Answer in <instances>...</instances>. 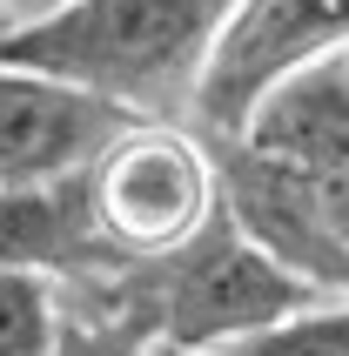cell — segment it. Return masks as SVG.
<instances>
[{
	"instance_id": "9",
	"label": "cell",
	"mask_w": 349,
	"mask_h": 356,
	"mask_svg": "<svg viewBox=\"0 0 349 356\" xmlns=\"http://www.w3.org/2000/svg\"><path fill=\"white\" fill-rule=\"evenodd\" d=\"M222 356H349V296H323L309 309H295L289 323H275V330L235 343Z\"/></svg>"
},
{
	"instance_id": "8",
	"label": "cell",
	"mask_w": 349,
	"mask_h": 356,
	"mask_svg": "<svg viewBox=\"0 0 349 356\" xmlns=\"http://www.w3.org/2000/svg\"><path fill=\"white\" fill-rule=\"evenodd\" d=\"M249 155H255V148H249ZM262 161H269V155H262ZM269 168L289 175V188L309 202V216L323 222V236H330L336 249H349V135L323 141V148H309V155H295V161H269Z\"/></svg>"
},
{
	"instance_id": "2",
	"label": "cell",
	"mask_w": 349,
	"mask_h": 356,
	"mask_svg": "<svg viewBox=\"0 0 349 356\" xmlns=\"http://www.w3.org/2000/svg\"><path fill=\"white\" fill-rule=\"evenodd\" d=\"M128 289H135L155 343H181V350H235V343L289 323L295 309L323 302L309 282H295L282 262L262 256L229 222V209H215L202 236L181 242L174 256L135 262Z\"/></svg>"
},
{
	"instance_id": "10",
	"label": "cell",
	"mask_w": 349,
	"mask_h": 356,
	"mask_svg": "<svg viewBox=\"0 0 349 356\" xmlns=\"http://www.w3.org/2000/svg\"><path fill=\"white\" fill-rule=\"evenodd\" d=\"M67 0H0V40L20 34V27H40V20H54Z\"/></svg>"
},
{
	"instance_id": "11",
	"label": "cell",
	"mask_w": 349,
	"mask_h": 356,
	"mask_svg": "<svg viewBox=\"0 0 349 356\" xmlns=\"http://www.w3.org/2000/svg\"><path fill=\"white\" fill-rule=\"evenodd\" d=\"M141 356H222V350H181V343H148Z\"/></svg>"
},
{
	"instance_id": "3",
	"label": "cell",
	"mask_w": 349,
	"mask_h": 356,
	"mask_svg": "<svg viewBox=\"0 0 349 356\" xmlns=\"http://www.w3.org/2000/svg\"><path fill=\"white\" fill-rule=\"evenodd\" d=\"M88 222L108 262H161L181 242L202 236V222L222 209L209 141L181 121H128L88 168Z\"/></svg>"
},
{
	"instance_id": "4",
	"label": "cell",
	"mask_w": 349,
	"mask_h": 356,
	"mask_svg": "<svg viewBox=\"0 0 349 356\" xmlns=\"http://www.w3.org/2000/svg\"><path fill=\"white\" fill-rule=\"evenodd\" d=\"M336 47H349V0H235L209 40L188 101V135H202L209 148L235 141L282 81Z\"/></svg>"
},
{
	"instance_id": "7",
	"label": "cell",
	"mask_w": 349,
	"mask_h": 356,
	"mask_svg": "<svg viewBox=\"0 0 349 356\" xmlns=\"http://www.w3.org/2000/svg\"><path fill=\"white\" fill-rule=\"evenodd\" d=\"M67 330V296L54 276L0 269V356H54Z\"/></svg>"
},
{
	"instance_id": "1",
	"label": "cell",
	"mask_w": 349,
	"mask_h": 356,
	"mask_svg": "<svg viewBox=\"0 0 349 356\" xmlns=\"http://www.w3.org/2000/svg\"><path fill=\"white\" fill-rule=\"evenodd\" d=\"M235 0H67L54 20L0 40L7 67L121 108L128 121H181L215 27Z\"/></svg>"
},
{
	"instance_id": "6",
	"label": "cell",
	"mask_w": 349,
	"mask_h": 356,
	"mask_svg": "<svg viewBox=\"0 0 349 356\" xmlns=\"http://www.w3.org/2000/svg\"><path fill=\"white\" fill-rule=\"evenodd\" d=\"M0 269L81 282V276H101V269H128V262H108V249L95 242L81 175H60V181L0 188Z\"/></svg>"
},
{
	"instance_id": "5",
	"label": "cell",
	"mask_w": 349,
	"mask_h": 356,
	"mask_svg": "<svg viewBox=\"0 0 349 356\" xmlns=\"http://www.w3.org/2000/svg\"><path fill=\"white\" fill-rule=\"evenodd\" d=\"M128 128L121 108L0 60V188L81 175Z\"/></svg>"
}]
</instances>
